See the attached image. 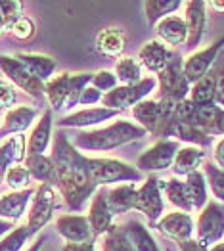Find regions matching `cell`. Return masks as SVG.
<instances>
[{
  "label": "cell",
  "instance_id": "cell-7",
  "mask_svg": "<svg viewBox=\"0 0 224 251\" xmlns=\"http://www.w3.org/2000/svg\"><path fill=\"white\" fill-rule=\"evenodd\" d=\"M224 236V203L209 201L198 219V242L205 248H213Z\"/></svg>",
  "mask_w": 224,
  "mask_h": 251
},
{
  "label": "cell",
  "instance_id": "cell-37",
  "mask_svg": "<svg viewBox=\"0 0 224 251\" xmlns=\"http://www.w3.org/2000/svg\"><path fill=\"white\" fill-rule=\"evenodd\" d=\"M35 234L29 230L27 225L16 226L12 232H8L2 240H0V251H21L23 246L33 238Z\"/></svg>",
  "mask_w": 224,
  "mask_h": 251
},
{
  "label": "cell",
  "instance_id": "cell-27",
  "mask_svg": "<svg viewBox=\"0 0 224 251\" xmlns=\"http://www.w3.org/2000/svg\"><path fill=\"white\" fill-rule=\"evenodd\" d=\"M157 37L167 44H173V46H178V44H186L188 41V27H186V21L178 16H169L161 20L157 25Z\"/></svg>",
  "mask_w": 224,
  "mask_h": 251
},
{
  "label": "cell",
  "instance_id": "cell-38",
  "mask_svg": "<svg viewBox=\"0 0 224 251\" xmlns=\"http://www.w3.org/2000/svg\"><path fill=\"white\" fill-rule=\"evenodd\" d=\"M203 175L213 196L217 198V201L224 203V169H221L213 161H209L203 165Z\"/></svg>",
  "mask_w": 224,
  "mask_h": 251
},
{
  "label": "cell",
  "instance_id": "cell-6",
  "mask_svg": "<svg viewBox=\"0 0 224 251\" xmlns=\"http://www.w3.org/2000/svg\"><path fill=\"white\" fill-rule=\"evenodd\" d=\"M157 86V79L155 77H148V79H142L138 84H119L115 90L103 94L102 104L105 107H111V109H117V111H123L126 107H134L138 102L146 100V96L155 90Z\"/></svg>",
  "mask_w": 224,
  "mask_h": 251
},
{
  "label": "cell",
  "instance_id": "cell-29",
  "mask_svg": "<svg viewBox=\"0 0 224 251\" xmlns=\"http://www.w3.org/2000/svg\"><path fill=\"white\" fill-rule=\"evenodd\" d=\"M205 157V151L201 148L196 146H184L178 150L174 161H173V173L176 176H188L192 173H196L198 167L201 165Z\"/></svg>",
  "mask_w": 224,
  "mask_h": 251
},
{
  "label": "cell",
  "instance_id": "cell-39",
  "mask_svg": "<svg viewBox=\"0 0 224 251\" xmlns=\"http://www.w3.org/2000/svg\"><path fill=\"white\" fill-rule=\"evenodd\" d=\"M21 12H23V4L18 0H12V2L0 0V37L4 33H8L12 29V25L23 16Z\"/></svg>",
  "mask_w": 224,
  "mask_h": 251
},
{
  "label": "cell",
  "instance_id": "cell-46",
  "mask_svg": "<svg viewBox=\"0 0 224 251\" xmlns=\"http://www.w3.org/2000/svg\"><path fill=\"white\" fill-rule=\"evenodd\" d=\"M18 96H16V88L14 84L8 81H0V109H6L10 105L16 104Z\"/></svg>",
  "mask_w": 224,
  "mask_h": 251
},
{
  "label": "cell",
  "instance_id": "cell-44",
  "mask_svg": "<svg viewBox=\"0 0 224 251\" xmlns=\"http://www.w3.org/2000/svg\"><path fill=\"white\" fill-rule=\"evenodd\" d=\"M10 33H12L16 39H20V41H29V39L35 37V33H37V25H35V21L31 20V18L21 16L20 20L12 25Z\"/></svg>",
  "mask_w": 224,
  "mask_h": 251
},
{
  "label": "cell",
  "instance_id": "cell-16",
  "mask_svg": "<svg viewBox=\"0 0 224 251\" xmlns=\"http://www.w3.org/2000/svg\"><path fill=\"white\" fill-rule=\"evenodd\" d=\"M184 8H186L184 21H186V27H188L186 46L192 50V48H196L201 42V39H203L205 23H207V16H205L207 4L201 2V0H192V2H186Z\"/></svg>",
  "mask_w": 224,
  "mask_h": 251
},
{
  "label": "cell",
  "instance_id": "cell-45",
  "mask_svg": "<svg viewBox=\"0 0 224 251\" xmlns=\"http://www.w3.org/2000/svg\"><path fill=\"white\" fill-rule=\"evenodd\" d=\"M213 71H215V77H217V84H215V104L224 109V60L217 63L213 67Z\"/></svg>",
  "mask_w": 224,
  "mask_h": 251
},
{
  "label": "cell",
  "instance_id": "cell-1",
  "mask_svg": "<svg viewBox=\"0 0 224 251\" xmlns=\"http://www.w3.org/2000/svg\"><path fill=\"white\" fill-rule=\"evenodd\" d=\"M50 157L56 165L58 188L67 209L79 213L84 209V203L88 201V198L94 196L98 190V184L92 180V175L88 169V157L82 155L61 130L54 134Z\"/></svg>",
  "mask_w": 224,
  "mask_h": 251
},
{
  "label": "cell",
  "instance_id": "cell-55",
  "mask_svg": "<svg viewBox=\"0 0 224 251\" xmlns=\"http://www.w3.org/2000/svg\"><path fill=\"white\" fill-rule=\"evenodd\" d=\"M211 6L215 10H219V12H224V2H211Z\"/></svg>",
  "mask_w": 224,
  "mask_h": 251
},
{
  "label": "cell",
  "instance_id": "cell-34",
  "mask_svg": "<svg viewBox=\"0 0 224 251\" xmlns=\"http://www.w3.org/2000/svg\"><path fill=\"white\" fill-rule=\"evenodd\" d=\"M180 6H182L180 0H148V2H144L146 20L149 25H157L161 20L174 14Z\"/></svg>",
  "mask_w": 224,
  "mask_h": 251
},
{
  "label": "cell",
  "instance_id": "cell-52",
  "mask_svg": "<svg viewBox=\"0 0 224 251\" xmlns=\"http://www.w3.org/2000/svg\"><path fill=\"white\" fill-rule=\"evenodd\" d=\"M12 230H14V223H10V221H2V219H0V240Z\"/></svg>",
  "mask_w": 224,
  "mask_h": 251
},
{
  "label": "cell",
  "instance_id": "cell-48",
  "mask_svg": "<svg viewBox=\"0 0 224 251\" xmlns=\"http://www.w3.org/2000/svg\"><path fill=\"white\" fill-rule=\"evenodd\" d=\"M178 250L180 251H209V248H205L201 242L190 238V240H184V242L178 244Z\"/></svg>",
  "mask_w": 224,
  "mask_h": 251
},
{
  "label": "cell",
  "instance_id": "cell-20",
  "mask_svg": "<svg viewBox=\"0 0 224 251\" xmlns=\"http://www.w3.org/2000/svg\"><path fill=\"white\" fill-rule=\"evenodd\" d=\"M119 226L134 251H161L153 236L138 219H128L124 223H119Z\"/></svg>",
  "mask_w": 224,
  "mask_h": 251
},
{
  "label": "cell",
  "instance_id": "cell-35",
  "mask_svg": "<svg viewBox=\"0 0 224 251\" xmlns=\"http://www.w3.org/2000/svg\"><path fill=\"white\" fill-rule=\"evenodd\" d=\"M173 136H176V140H180V142H188V144L201 148V150L213 142V136H209L201 128L188 125V123H176L174 130H173Z\"/></svg>",
  "mask_w": 224,
  "mask_h": 251
},
{
  "label": "cell",
  "instance_id": "cell-26",
  "mask_svg": "<svg viewBox=\"0 0 224 251\" xmlns=\"http://www.w3.org/2000/svg\"><path fill=\"white\" fill-rule=\"evenodd\" d=\"M69 84H71V73H60L44 84V94L50 102V109L54 111L65 109L69 98Z\"/></svg>",
  "mask_w": 224,
  "mask_h": 251
},
{
  "label": "cell",
  "instance_id": "cell-28",
  "mask_svg": "<svg viewBox=\"0 0 224 251\" xmlns=\"http://www.w3.org/2000/svg\"><path fill=\"white\" fill-rule=\"evenodd\" d=\"M136 192H138V188L132 182L119 184L115 188L107 190V203L111 207V213L113 215H124V213L134 209Z\"/></svg>",
  "mask_w": 224,
  "mask_h": 251
},
{
  "label": "cell",
  "instance_id": "cell-25",
  "mask_svg": "<svg viewBox=\"0 0 224 251\" xmlns=\"http://www.w3.org/2000/svg\"><path fill=\"white\" fill-rule=\"evenodd\" d=\"M126 48V35L119 27H107L102 29L96 37V50L103 56H121Z\"/></svg>",
  "mask_w": 224,
  "mask_h": 251
},
{
  "label": "cell",
  "instance_id": "cell-12",
  "mask_svg": "<svg viewBox=\"0 0 224 251\" xmlns=\"http://www.w3.org/2000/svg\"><path fill=\"white\" fill-rule=\"evenodd\" d=\"M121 115V111L117 109H111V107H84L79 111H73L71 115H65L63 119L58 121V125L61 128H90V126H96L103 123V121H109V119H117Z\"/></svg>",
  "mask_w": 224,
  "mask_h": 251
},
{
  "label": "cell",
  "instance_id": "cell-50",
  "mask_svg": "<svg viewBox=\"0 0 224 251\" xmlns=\"http://www.w3.org/2000/svg\"><path fill=\"white\" fill-rule=\"evenodd\" d=\"M61 251H98L96 250V244L94 242H88V244H65Z\"/></svg>",
  "mask_w": 224,
  "mask_h": 251
},
{
  "label": "cell",
  "instance_id": "cell-19",
  "mask_svg": "<svg viewBox=\"0 0 224 251\" xmlns=\"http://www.w3.org/2000/svg\"><path fill=\"white\" fill-rule=\"evenodd\" d=\"M173 56H174V52H171L163 42L149 41L140 48L138 60H140V65H144L148 71L159 75L165 67L169 65V62L173 60Z\"/></svg>",
  "mask_w": 224,
  "mask_h": 251
},
{
  "label": "cell",
  "instance_id": "cell-18",
  "mask_svg": "<svg viewBox=\"0 0 224 251\" xmlns=\"http://www.w3.org/2000/svg\"><path fill=\"white\" fill-rule=\"evenodd\" d=\"M25 157H27V136L25 134L8 136L0 144V178H4L8 169L25 161Z\"/></svg>",
  "mask_w": 224,
  "mask_h": 251
},
{
  "label": "cell",
  "instance_id": "cell-21",
  "mask_svg": "<svg viewBox=\"0 0 224 251\" xmlns=\"http://www.w3.org/2000/svg\"><path fill=\"white\" fill-rule=\"evenodd\" d=\"M52 140V109H46L27 140V155H44Z\"/></svg>",
  "mask_w": 224,
  "mask_h": 251
},
{
  "label": "cell",
  "instance_id": "cell-9",
  "mask_svg": "<svg viewBox=\"0 0 224 251\" xmlns=\"http://www.w3.org/2000/svg\"><path fill=\"white\" fill-rule=\"evenodd\" d=\"M56 207V192L50 184H39L35 188V196L31 201V209H29V219H27V226L33 234L39 232L50 223L52 213Z\"/></svg>",
  "mask_w": 224,
  "mask_h": 251
},
{
  "label": "cell",
  "instance_id": "cell-24",
  "mask_svg": "<svg viewBox=\"0 0 224 251\" xmlns=\"http://www.w3.org/2000/svg\"><path fill=\"white\" fill-rule=\"evenodd\" d=\"M25 167L31 173V178H37L41 184L58 186V173L50 155H27Z\"/></svg>",
  "mask_w": 224,
  "mask_h": 251
},
{
  "label": "cell",
  "instance_id": "cell-40",
  "mask_svg": "<svg viewBox=\"0 0 224 251\" xmlns=\"http://www.w3.org/2000/svg\"><path fill=\"white\" fill-rule=\"evenodd\" d=\"M102 251H134L126 242L119 223H115L109 232H105L102 236Z\"/></svg>",
  "mask_w": 224,
  "mask_h": 251
},
{
  "label": "cell",
  "instance_id": "cell-51",
  "mask_svg": "<svg viewBox=\"0 0 224 251\" xmlns=\"http://www.w3.org/2000/svg\"><path fill=\"white\" fill-rule=\"evenodd\" d=\"M215 163L224 169V138H221L219 144L215 146Z\"/></svg>",
  "mask_w": 224,
  "mask_h": 251
},
{
  "label": "cell",
  "instance_id": "cell-11",
  "mask_svg": "<svg viewBox=\"0 0 224 251\" xmlns=\"http://www.w3.org/2000/svg\"><path fill=\"white\" fill-rule=\"evenodd\" d=\"M224 48V37L213 42L211 46H207L199 52H194L192 56H188V60L184 62V75L190 84H196L199 79H203L205 75L211 71V67L215 65L221 50Z\"/></svg>",
  "mask_w": 224,
  "mask_h": 251
},
{
  "label": "cell",
  "instance_id": "cell-14",
  "mask_svg": "<svg viewBox=\"0 0 224 251\" xmlns=\"http://www.w3.org/2000/svg\"><path fill=\"white\" fill-rule=\"evenodd\" d=\"M113 217L115 215L111 213V207L107 203V190L98 188L96 194H94V198H92L88 215H86L94 238H102L105 232H109V228L115 225L113 223Z\"/></svg>",
  "mask_w": 224,
  "mask_h": 251
},
{
  "label": "cell",
  "instance_id": "cell-10",
  "mask_svg": "<svg viewBox=\"0 0 224 251\" xmlns=\"http://www.w3.org/2000/svg\"><path fill=\"white\" fill-rule=\"evenodd\" d=\"M0 69L8 77L10 83L14 84V86H18V88H21L23 92H27L29 96H33L37 100L44 96V83L39 81L37 77H33L16 60V56H4V54H0Z\"/></svg>",
  "mask_w": 224,
  "mask_h": 251
},
{
  "label": "cell",
  "instance_id": "cell-22",
  "mask_svg": "<svg viewBox=\"0 0 224 251\" xmlns=\"http://www.w3.org/2000/svg\"><path fill=\"white\" fill-rule=\"evenodd\" d=\"M39 117V109L33 105H20L6 113L4 126L0 128V134H23L33 125V121Z\"/></svg>",
  "mask_w": 224,
  "mask_h": 251
},
{
  "label": "cell",
  "instance_id": "cell-15",
  "mask_svg": "<svg viewBox=\"0 0 224 251\" xmlns=\"http://www.w3.org/2000/svg\"><path fill=\"white\" fill-rule=\"evenodd\" d=\"M155 228L161 232L163 236L171 238V240H176L178 244L184 240H190L192 234H194V221L190 217V213H182V211H173V213H167L163 215Z\"/></svg>",
  "mask_w": 224,
  "mask_h": 251
},
{
  "label": "cell",
  "instance_id": "cell-13",
  "mask_svg": "<svg viewBox=\"0 0 224 251\" xmlns=\"http://www.w3.org/2000/svg\"><path fill=\"white\" fill-rule=\"evenodd\" d=\"M56 230L67 244H88L96 242L86 215H63L56 221Z\"/></svg>",
  "mask_w": 224,
  "mask_h": 251
},
{
  "label": "cell",
  "instance_id": "cell-36",
  "mask_svg": "<svg viewBox=\"0 0 224 251\" xmlns=\"http://www.w3.org/2000/svg\"><path fill=\"white\" fill-rule=\"evenodd\" d=\"M113 73L117 75V81L121 84H126V86L138 84L142 81V65L134 58H121L119 62L115 63V71Z\"/></svg>",
  "mask_w": 224,
  "mask_h": 251
},
{
  "label": "cell",
  "instance_id": "cell-31",
  "mask_svg": "<svg viewBox=\"0 0 224 251\" xmlns=\"http://www.w3.org/2000/svg\"><path fill=\"white\" fill-rule=\"evenodd\" d=\"M132 117L136 119V125H140L146 132H155L157 117H159V105L157 100H142L132 107Z\"/></svg>",
  "mask_w": 224,
  "mask_h": 251
},
{
  "label": "cell",
  "instance_id": "cell-4",
  "mask_svg": "<svg viewBox=\"0 0 224 251\" xmlns=\"http://www.w3.org/2000/svg\"><path fill=\"white\" fill-rule=\"evenodd\" d=\"M157 86H159V98H169L178 104L190 96L192 84L188 83L184 75V63L178 54H174L169 65L157 75Z\"/></svg>",
  "mask_w": 224,
  "mask_h": 251
},
{
  "label": "cell",
  "instance_id": "cell-2",
  "mask_svg": "<svg viewBox=\"0 0 224 251\" xmlns=\"http://www.w3.org/2000/svg\"><path fill=\"white\" fill-rule=\"evenodd\" d=\"M148 132L140 125L126 121V119H119L103 128L81 130L75 136L73 146L79 151H111V150L121 148L128 142L140 140Z\"/></svg>",
  "mask_w": 224,
  "mask_h": 251
},
{
  "label": "cell",
  "instance_id": "cell-33",
  "mask_svg": "<svg viewBox=\"0 0 224 251\" xmlns=\"http://www.w3.org/2000/svg\"><path fill=\"white\" fill-rule=\"evenodd\" d=\"M165 196H167V200L176 207L178 211H182V213H190V211H194L192 207V201H190V198H188V190H186V184H184V180L180 178H176V176H173V178H169V180H165Z\"/></svg>",
  "mask_w": 224,
  "mask_h": 251
},
{
  "label": "cell",
  "instance_id": "cell-17",
  "mask_svg": "<svg viewBox=\"0 0 224 251\" xmlns=\"http://www.w3.org/2000/svg\"><path fill=\"white\" fill-rule=\"evenodd\" d=\"M35 190H18V192H8L0 198V219L16 223L25 215L29 201H33Z\"/></svg>",
  "mask_w": 224,
  "mask_h": 251
},
{
  "label": "cell",
  "instance_id": "cell-49",
  "mask_svg": "<svg viewBox=\"0 0 224 251\" xmlns=\"http://www.w3.org/2000/svg\"><path fill=\"white\" fill-rule=\"evenodd\" d=\"M217 134H224V109L221 107L219 113H217V119L209 130V136H217Z\"/></svg>",
  "mask_w": 224,
  "mask_h": 251
},
{
  "label": "cell",
  "instance_id": "cell-3",
  "mask_svg": "<svg viewBox=\"0 0 224 251\" xmlns=\"http://www.w3.org/2000/svg\"><path fill=\"white\" fill-rule=\"evenodd\" d=\"M88 169L92 180L98 186H107L115 182H138L142 180V173L130 163L113 159V157H88Z\"/></svg>",
  "mask_w": 224,
  "mask_h": 251
},
{
  "label": "cell",
  "instance_id": "cell-32",
  "mask_svg": "<svg viewBox=\"0 0 224 251\" xmlns=\"http://www.w3.org/2000/svg\"><path fill=\"white\" fill-rule=\"evenodd\" d=\"M215 84H217V77H215V71L211 69L203 79H199L196 84H192L188 98L196 105L215 104Z\"/></svg>",
  "mask_w": 224,
  "mask_h": 251
},
{
  "label": "cell",
  "instance_id": "cell-47",
  "mask_svg": "<svg viewBox=\"0 0 224 251\" xmlns=\"http://www.w3.org/2000/svg\"><path fill=\"white\" fill-rule=\"evenodd\" d=\"M103 94L98 90V88H94L92 84H88L84 90H82L81 98H79V105H94L98 104V102H102Z\"/></svg>",
  "mask_w": 224,
  "mask_h": 251
},
{
  "label": "cell",
  "instance_id": "cell-53",
  "mask_svg": "<svg viewBox=\"0 0 224 251\" xmlns=\"http://www.w3.org/2000/svg\"><path fill=\"white\" fill-rule=\"evenodd\" d=\"M42 244H44V236H39V238L33 242V246H31L29 250H25V251H41Z\"/></svg>",
  "mask_w": 224,
  "mask_h": 251
},
{
  "label": "cell",
  "instance_id": "cell-54",
  "mask_svg": "<svg viewBox=\"0 0 224 251\" xmlns=\"http://www.w3.org/2000/svg\"><path fill=\"white\" fill-rule=\"evenodd\" d=\"M209 251H224V242H219V244H215L213 248H209Z\"/></svg>",
  "mask_w": 224,
  "mask_h": 251
},
{
  "label": "cell",
  "instance_id": "cell-23",
  "mask_svg": "<svg viewBox=\"0 0 224 251\" xmlns=\"http://www.w3.org/2000/svg\"><path fill=\"white\" fill-rule=\"evenodd\" d=\"M16 60L42 83H48L52 79V73L56 69V60H52L50 56H42V54H18Z\"/></svg>",
  "mask_w": 224,
  "mask_h": 251
},
{
  "label": "cell",
  "instance_id": "cell-42",
  "mask_svg": "<svg viewBox=\"0 0 224 251\" xmlns=\"http://www.w3.org/2000/svg\"><path fill=\"white\" fill-rule=\"evenodd\" d=\"M4 180H6L8 188H12V192L27 190L29 180H31V173L27 171L25 165H14L12 169H8V173L4 175Z\"/></svg>",
  "mask_w": 224,
  "mask_h": 251
},
{
  "label": "cell",
  "instance_id": "cell-43",
  "mask_svg": "<svg viewBox=\"0 0 224 251\" xmlns=\"http://www.w3.org/2000/svg\"><path fill=\"white\" fill-rule=\"evenodd\" d=\"M92 86L94 88H98L102 94H107V92H111V90H115L117 86H119V81H117V75L113 73V71H109V69H100L98 73H94V77H92Z\"/></svg>",
  "mask_w": 224,
  "mask_h": 251
},
{
  "label": "cell",
  "instance_id": "cell-8",
  "mask_svg": "<svg viewBox=\"0 0 224 251\" xmlns=\"http://www.w3.org/2000/svg\"><path fill=\"white\" fill-rule=\"evenodd\" d=\"M180 150L178 140L173 138H165V140H157L153 146H149L142 155L138 157L136 169L140 173H157V171H165V169L173 167V161L176 157Z\"/></svg>",
  "mask_w": 224,
  "mask_h": 251
},
{
  "label": "cell",
  "instance_id": "cell-41",
  "mask_svg": "<svg viewBox=\"0 0 224 251\" xmlns=\"http://www.w3.org/2000/svg\"><path fill=\"white\" fill-rule=\"evenodd\" d=\"M92 77H94V73H77V75H71L69 98H67L65 109H73L75 105H79V98H81L82 90L92 83Z\"/></svg>",
  "mask_w": 224,
  "mask_h": 251
},
{
  "label": "cell",
  "instance_id": "cell-30",
  "mask_svg": "<svg viewBox=\"0 0 224 251\" xmlns=\"http://www.w3.org/2000/svg\"><path fill=\"white\" fill-rule=\"evenodd\" d=\"M184 184H186V190H188V198H190V201H192V207L201 211L205 205L209 203L205 175L201 171H196V173H192V175L186 176Z\"/></svg>",
  "mask_w": 224,
  "mask_h": 251
},
{
  "label": "cell",
  "instance_id": "cell-5",
  "mask_svg": "<svg viewBox=\"0 0 224 251\" xmlns=\"http://www.w3.org/2000/svg\"><path fill=\"white\" fill-rule=\"evenodd\" d=\"M165 190V180H161L155 175H149L144 184L136 192V201H134V209L144 213V217L149 221L151 226L157 225V221L163 217L165 203L161 198V192Z\"/></svg>",
  "mask_w": 224,
  "mask_h": 251
}]
</instances>
